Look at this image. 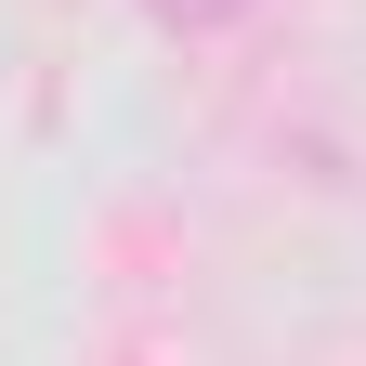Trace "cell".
Masks as SVG:
<instances>
[{
	"label": "cell",
	"instance_id": "1",
	"mask_svg": "<svg viewBox=\"0 0 366 366\" xmlns=\"http://www.w3.org/2000/svg\"><path fill=\"white\" fill-rule=\"evenodd\" d=\"M157 14H170V26H236L249 0H157Z\"/></svg>",
	"mask_w": 366,
	"mask_h": 366
}]
</instances>
